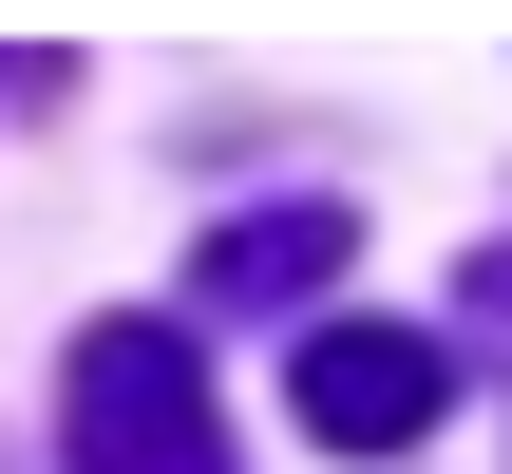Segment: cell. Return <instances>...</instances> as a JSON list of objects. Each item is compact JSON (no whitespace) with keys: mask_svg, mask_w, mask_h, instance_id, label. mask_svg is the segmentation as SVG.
<instances>
[{"mask_svg":"<svg viewBox=\"0 0 512 474\" xmlns=\"http://www.w3.org/2000/svg\"><path fill=\"white\" fill-rule=\"evenodd\" d=\"M323 266H342V209H247V228H209V266H190V285H209V304H247V323H285Z\"/></svg>","mask_w":512,"mask_h":474,"instance_id":"cell-3","label":"cell"},{"mask_svg":"<svg viewBox=\"0 0 512 474\" xmlns=\"http://www.w3.org/2000/svg\"><path fill=\"white\" fill-rule=\"evenodd\" d=\"M285 399H304V437H323V456H418V437H437V399H456V361H437L418 323H304Z\"/></svg>","mask_w":512,"mask_h":474,"instance_id":"cell-2","label":"cell"},{"mask_svg":"<svg viewBox=\"0 0 512 474\" xmlns=\"http://www.w3.org/2000/svg\"><path fill=\"white\" fill-rule=\"evenodd\" d=\"M475 304H512V266H475Z\"/></svg>","mask_w":512,"mask_h":474,"instance_id":"cell-4","label":"cell"},{"mask_svg":"<svg viewBox=\"0 0 512 474\" xmlns=\"http://www.w3.org/2000/svg\"><path fill=\"white\" fill-rule=\"evenodd\" d=\"M57 456H76V474H228L209 361H190L171 323H95V342L57 361Z\"/></svg>","mask_w":512,"mask_h":474,"instance_id":"cell-1","label":"cell"}]
</instances>
